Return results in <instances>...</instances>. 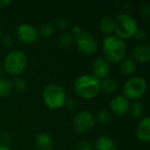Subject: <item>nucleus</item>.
<instances>
[{"instance_id": "4468645a", "label": "nucleus", "mask_w": 150, "mask_h": 150, "mask_svg": "<svg viewBox=\"0 0 150 150\" xmlns=\"http://www.w3.org/2000/svg\"><path fill=\"white\" fill-rule=\"evenodd\" d=\"M35 145L39 150H52L54 140L48 134L40 133L35 137Z\"/></svg>"}, {"instance_id": "c85d7f7f", "label": "nucleus", "mask_w": 150, "mask_h": 150, "mask_svg": "<svg viewBox=\"0 0 150 150\" xmlns=\"http://www.w3.org/2000/svg\"><path fill=\"white\" fill-rule=\"evenodd\" d=\"M82 31H83V30H82L81 27L78 26V25H75V26H73V28H72V32H73V33H74L76 36L78 35Z\"/></svg>"}, {"instance_id": "423d86ee", "label": "nucleus", "mask_w": 150, "mask_h": 150, "mask_svg": "<svg viewBox=\"0 0 150 150\" xmlns=\"http://www.w3.org/2000/svg\"><path fill=\"white\" fill-rule=\"evenodd\" d=\"M147 81L143 77L132 76L126 81L123 86V96L129 101H135L144 96L147 91Z\"/></svg>"}, {"instance_id": "ddd939ff", "label": "nucleus", "mask_w": 150, "mask_h": 150, "mask_svg": "<svg viewBox=\"0 0 150 150\" xmlns=\"http://www.w3.org/2000/svg\"><path fill=\"white\" fill-rule=\"evenodd\" d=\"M132 58L138 62L147 63L150 60V46L148 43H139L133 50Z\"/></svg>"}, {"instance_id": "a878e982", "label": "nucleus", "mask_w": 150, "mask_h": 150, "mask_svg": "<svg viewBox=\"0 0 150 150\" xmlns=\"http://www.w3.org/2000/svg\"><path fill=\"white\" fill-rule=\"evenodd\" d=\"M141 12L142 14L143 17L145 18H149L150 16V4L149 3L145 2L143 4H142L141 6Z\"/></svg>"}, {"instance_id": "9b49d317", "label": "nucleus", "mask_w": 150, "mask_h": 150, "mask_svg": "<svg viewBox=\"0 0 150 150\" xmlns=\"http://www.w3.org/2000/svg\"><path fill=\"white\" fill-rule=\"evenodd\" d=\"M110 63L104 57H98L92 62L91 75L96 76L100 81L108 77L110 74Z\"/></svg>"}, {"instance_id": "bb28decb", "label": "nucleus", "mask_w": 150, "mask_h": 150, "mask_svg": "<svg viewBox=\"0 0 150 150\" xmlns=\"http://www.w3.org/2000/svg\"><path fill=\"white\" fill-rule=\"evenodd\" d=\"M134 37H135L136 40H138L140 41H145L146 39H147V33L144 31H142V30H141V29L138 28V30H137Z\"/></svg>"}, {"instance_id": "412c9836", "label": "nucleus", "mask_w": 150, "mask_h": 150, "mask_svg": "<svg viewBox=\"0 0 150 150\" xmlns=\"http://www.w3.org/2000/svg\"><path fill=\"white\" fill-rule=\"evenodd\" d=\"M54 31V25L47 22V23H44L43 25H40L38 34H40V36H41L42 38H48L53 34Z\"/></svg>"}, {"instance_id": "c756f323", "label": "nucleus", "mask_w": 150, "mask_h": 150, "mask_svg": "<svg viewBox=\"0 0 150 150\" xmlns=\"http://www.w3.org/2000/svg\"><path fill=\"white\" fill-rule=\"evenodd\" d=\"M4 43L6 46H8V47H10V46L12 45V40H11V37H8V36L4 37Z\"/></svg>"}, {"instance_id": "5701e85b", "label": "nucleus", "mask_w": 150, "mask_h": 150, "mask_svg": "<svg viewBox=\"0 0 150 150\" xmlns=\"http://www.w3.org/2000/svg\"><path fill=\"white\" fill-rule=\"evenodd\" d=\"M58 42L62 47H69L73 42V36L69 33H64L60 36Z\"/></svg>"}, {"instance_id": "f257e3e1", "label": "nucleus", "mask_w": 150, "mask_h": 150, "mask_svg": "<svg viewBox=\"0 0 150 150\" xmlns=\"http://www.w3.org/2000/svg\"><path fill=\"white\" fill-rule=\"evenodd\" d=\"M105 59L110 63L120 62L127 53V44L124 40L116 35H107L102 43Z\"/></svg>"}, {"instance_id": "f8f14e48", "label": "nucleus", "mask_w": 150, "mask_h": 150, "mask_svg": "<svg viewBox=\"0 0 150 150\" xmlns=\"http://www.w3.org/2000/svg\"><path fill=\"white\" fill-rule=\"evenodd\" d=\"M135 134L138 140L144 143L150 142V119L149 117L142 118L135 129Z\"/></svg>"}, {"instance_id": "6e6552de", "label": "nucleus", "mask_w": 150, "mask_h": 150, "mask_svg": "<svg viewBox=\"0 0 150 150\" xmlns=\"http://www.w3.org/2000/svg\"><path fill=\"white\" fill-rule=\"evenodd\" d=\"M76 44L77 48L85 54H93L98 50V43L94 36L85 31H82L76 36Z\"/></svg>"}, {"instance_id": "7c9ffc66", "label": "nucleus", "mask_w": 150, "mask_h": 150, "mask_svg": "<svg viewBox=\"0 0 150 150\" xmlns=\"http://www.w3.org/2000/svg\"><path fill=\"white\" fill-rule=\"evenodd\" d=\"M9 4H11L10 0H0V7H4Z\"/></svg>"}, {"instance_id": "0eeeda50", "label": "nucleus", "mask_w": 150, "mask_h": 150, "mask_svg": "<svg viewBox=\"0 0 150 150\" xmlns=\"http://www.w3.org/2000/svg\"><path fill=\"white\" fill-rule=\"evenodd\" d=\"M73 128L77 134L90 132L95 125V117L90 111H82L73 120Z\"/></svg>"}, {"instance_id": "20e7f679", "label": "nucleus", "mask_w": 150, "mask_h": 150, "mask_svg": "<svg viewBox=\"0 0 150 150\" xmlns=\"http://www.w3.org/2000/svg\"><path fill=\"white\" fill-rule=\"evenodd\" d=\"M42 98L45 105L52 110L60 109L66 105L67 96L63 88L56 83H50L43 91Z\"/></svg>"}, {"instance_id": "393cba45", "label": "nucleus", "mask_w": 150, "mask_h": 150, "mask_svg": "<svg viewBox=\"0 0 150 150\" xmlns=\"http://www.w3.org/2000/svg\"><path fill=\"white\" fill-rule=\"evenodd\" d=\"M76 150H94V145L88 141H83L77 144Z\"/></svg>"}, {"instance_id": "4be33fe9", "label": "nucleus", "mask_w": 150, "mask_h": 150, "mask_svg": "<svg viewBox=\"0 0 150 150\" xmlns=\"http://www.w3.org/2000/svg\"><path fill=\"white\" fill-rule=\"evenodd\" d=\"M97 120L101 124H107L112 120V113L106 109H102L97 113Z\"/></svg>"}, {"instance_id": "2eb2a0df", "label": "nucleus", "mask_w": 150, "mask_h": 150, "mask_svg": "<svg viewBox=\"0 0 150 150\" xmlns=\"http://www.w3.org/2000/svg\"><path fill=\"white\" fill-rule=\"evenodd\" d=\"M94 149L95 150H118L114 141L107 135L99 136L95 142Z\"/></svg>"}, {"instance_id": "2f4dec72", "label": "nucleus", "mask_w": 150, "mask_h": 150, "mask_svg": "<svg viewBox=\"0 0 150 150\" xmlns=\"http://www.w3.org/2000/svg\"><path fill=\"white\" fill-rule=\"evenodd\" d=\"M0 150H11V149L5 144H0Z\"/></svg>"}, {"instance_id": "7ed1b4c3", "label": "nucleus", "mask_w": 150, "mask_h": 150, "mask_svg": "<svg viewBox=\"0 0 150 150\" xmlns=\"http://www.w3.org/2000/svg\"><path fill=\"white\" fill-rule=\"evenodd\" d=\"M138 25L134 18L129 13H120L114 19V32L122 40L134 37Z\"/></svg>"}, {"instance_id": "a211bd4d", "label": "nucleus", "mask_w": 150, "mask_h": 150, "mask_svg": "<svg viewBox=\"0 0 150 150\" xmlns=\"http://www.w3.org/2000/svg\"><path fill=\"white\" fill-rule=\"evenodd\" d=\"M118 82L112 78L106 77L101 81V91L105 94H112L118 90Z\"/></svg>"}, {"instance_id": "72a5a7b5", "label": "nucleus", "mask_w": 150, "mask_h": 150, "mask_svg": "<svg viewBox=\"0 0 150 150\" xmlns=\"http://www.w3.org/2000/svg\"><path fill=\"white\" fill-rule=\"evenodd\" d=\"M1 35H2V30L0 29V37H1Z\"/></svg>"}, {"instance_id": "b1692460", "label": "nucleus", "mask_w": 150, "mask_h": 150, "mask_svg": "<svg viewBox=\"0 0 150 150\" xmlns=\"http://www.w3.org/2000/svg\"><path fill=\"white\" fill-rule=\"evenodd\" d=\"M16 91L19 93H22V92H25L26 88H27V83L25 82V79H23L22 77H16L14 79V82H13V84Z\"/></svg>"}, {"instance_id": "9d476101", "label": "nucleus", "mask_w": 150, "mask_h": 150, "mask_svg": "<svg viewBox=\"0 0 150 150\" xmlns=\"http://www.w3.org/2000/svg\"><path fill=\"white\" fill-rule=\"evenodd\" d=\"M110 112L116 115L122 116L127 114L130 109V101L122 95L114 97L109 103Z\"/></svg>"}, {"instance_id": "1a4fd4ad", "label": "nucleus", "mask_w": 150, "mask_h": 150, "mask_svg": "<svg viewBox=\"0 0 150 150\" xmlns=\"http://www.w3.org/2000/svg\"><path fill=\"white\" fill-rule=\"evenodd\" d=\"M17 36L18 40L24 44H33L38 39V31L30 24H21L17 29Z\"/></svg>"}, {"instance_id": "6ab92c4d", "label": "nucleus", "mask_w": 150, "mask_h": 150, "mask_svg": "<svg viewBox=\"0 0 150 150\" xmlns=\"http://www.w3.org/2000/svg\"><path fill=\"white\" fill-rule=\"evenodd\" d=\"M129 112L134 119H141L144 114V106L143 104L141 102H134V104L130 105Z\"/></svg>"}, {"instance_id": "aec40b11", "label": "nucleus", "mask_w": 150, "mask_h": 150, "mask_svg": "<svg viewBox=\"0 0 150 150\" xmlns=\"http://www.w3.org/2000/svg\"><path fill=\"white\" fill-rule=\"evenodd\" d=\"M12 90V83L6 78H0V98L7 97Z\"/></svg>"}, {"instance_id": "473e14b6", "label": "nucleus", "mask_w": 150, "mask_h": 150, "mask_svg": "<svg viewBox=\"0 0 150 150\" xmlns=\"http://www.w3.org/2000/svg\"><path fill=\"white\" fill-rule=\"evenodd\" d=\"M1 73H2V66H1V63H0V76H1Z\"/></svg>"}, {"instance_id": "cd10ccee", "label": "nucleus", "mask_w": 150, "mask_h": 150, "mask_svg": "<svg viewBox=\"0 0 150 150\" xmlns=\"http://www.w3.org/2000/svg\"><path fill=\"white\" fill-rule=\"evenodd\" d=\"M69 24V21L67 18H61V19L58 20V25H59L62 29H65L66 27H68Z\"/></svg>"}, {"instance_id": "dca6fc26", "label": "nucleus", "mask_w": 150, "mask_h": 150, "mask_svg": "<svg viewBox=\"0 0 150 150\" xmlns=\"http://www.w3.org/2000/svg\"><path fill=\"white\" fill-rule=\"evenodd\" d=\"M120 72L127 76H129L133 75L136 69V62L132 57H125L121 62L120 65Z\"/></svg>"}, {"instance_id": "39448f33", "label": "nucleus", "mask_w": 150, "mask_h": 150, "mask_svg": "<svg viewBox=\"0 0 150 150\" xmlns=\"http://www.w3.org/2000/svg\"><path fill=\"white\" fill-rule=\"evenodd\" d=\"M26 62L27 59L24 52L13 50L5 56L4 60V69L11 76H18L25 70Z\"/></svg>"}, {"instance_id": "f3484780", "label": "nucleus", "mask_w": 150, "mask_h": 150, "mask_svg": "<svg viewBox=\"0 0 150 150\" xmlns=\"http://www.w3.org/2000/svg\"><path fill=\"white\" fill-rule=\"evenodd\" d=\"M99 30L107 35H112L114 32V18L110 16H103L98 23Z\"/></svg>"}, {"instance_id": "f03ea898", "label": "nucleus", "mask_w": 150, "mask_h": 150, "mask_svg": "<svg viewBox=\"0 0 150 150\" xmlns=\"http://www.w3.org/2000/svg\"><path fill=\"white\" fill-rule=\"evenodd\" d=\"M74 90L79 97L92 99L101 91V81L91 74L81 75L74 82Z\"/></svg>"}]
</instances>
